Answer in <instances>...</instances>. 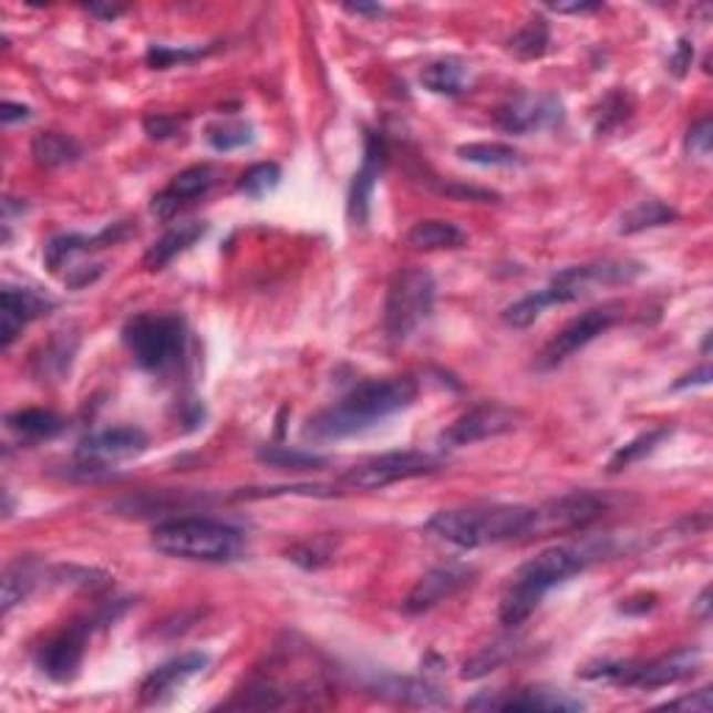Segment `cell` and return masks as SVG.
<instances>
[{"label": "cell", "mask_w": 713, "mask_h": 713, "mask_svg": "<svg viewBox=\"0 0 713 713\" xmlns=\"http://www.w3.org/2000/svg\"><path fill=\"white\" fill-rule=\"evenodd\" d=\"M415 399H418V382L407 374L365 380L351 388L338 404L312 415L304 426V437L340 441V437L360 435V432L382 424L391 415L413 407Z\"/></svg>", "instance_id": "cell-1"}, {"label": "cell", "mask_w": 713, "mask_h": 713, "mask_svg": "<svg viewBox=\"0 0 713 713\" xmlns=\"http://www.w3.org/2000/svg\"><path fill=\"white\" fill-rule=\"evenodd\" d=\"M644 273V265L633 262V259H604V262H588V265H571L564 271L555 273L544 290L524 296L516 304L507 307L502 312V321L513 329L533 327L544 310L560 304H571L580 301L582 296L593 293L597 288H610V285H628Z\"/></svg>", "instance_id": "cell-2"}, {"label": "cell", "mask_w": 713, "mask_h": 713, "mask_svg": "<svg viewBox=\"0 0 713 713\" xmlns=\"http://www.w3.org/2000/svg\"><path fill=\"white\" fill-rule=\"evenodd\" d=\"M535 507L527 505H490L441 510L424 524L426 533L437 541L461 549H479L488 544L513 541L533 533Z\"/></svg>", "instance_id": "cell-3"}, {"label": "cell", "mask_w": 713, "mask_h": 713, "mask_svg": "<svg viewBox=\"0 0 713 713\" xmlns=\"http://www.w3.org/2000/svg\"><path fill=\"white\" fill-rule=\"evenodd\" d=\"M586 555L571 547H552L535 555L513 575L505 597L499 602V621L505 628H521L524 621L538 610L552 588L564 586L586 569Z\"/></svg>", "instance_id": "cell-4"}, {"label": "cell", "mask_w": 713, "mask_h": 713, "mask_svg": "<svg viewBox=\"0 0 713 713\" xmlns=\"http://www.w3.org/2000/svg\"><path fill=\"white\" fill-rule=\"evenodd\" d=\"M151 547L167 558L196 564H231L246 552V535L237 527L207 516H185L156 524Z\"/></svg>", "instance_id": "cell-5"}, {"label": "cell", "mask_w": 713, "mask_h": 713, "mask_svg": "<svg viewBox=\"0 0 713 713\" xmlns=\"http://www.w3.org/2000/svg\"><path fill=\"white\" fill-rule=\"evenodd\" d=\"M123 343L140 369L167 374L178 369L187 351V323L173 312H140L123 327Z\"/></svg>", "instance_id": "cell-6"}, {"label": "cell", "mask_w": 713, "mask_h": 713, "mask_svg": "<svg viewBox=\"0 0 713 713\" xmlns=\"http://www.w3.org/2000/svg\"><path fill=\"white\" fill-rule=\"evenodd\" d=\"M435 279L424 268H402L388 285L385 332L388 338L404 343L432 318L435 310Z\"/></svg>", "instance_id": "cell-7"}, {"label": "cell", "mask_w": 713, "mask_h": 713, "mask_svg": "<svg viewBox=\"0 0 713 713\" xmlns=\"http://www.w3.org/2000/svg\"><path fill=\"white\" fill-rule=\"evenodd\" d=\"M700 663L702 652L694 650V647H683V650H674L647 663H597V666H586L580 678L652 691L691 678L700 669Z\"/></svg>", "instance_id": "cell-8"}, {"label": "cell", "mask_w": 713, "mask_h": 713, "mask_svg": "<svg viewBox=\"0 0 713 713\" xmlns=\"http://www.w3.org/2000/svg\"><path fill=\"white\" fill-rule=\"evenodd\" d=\"M117 613H112V608H101L99 613L84 616V619H75L73 624L62 630V633L51 636L45 644L37 650L34 663L48 680L53 683H70V680L79 674L81 663H84L86 641L99 628L115 621Z\"/></svg>", "instance_id": "cell-9"}, {"label": "cell", "mask_w": 713, "mask_h": 713, "mask_svg": "<svg viewBox=\"0 0 713 713\" xmlns=\"http://www.w3.org/2000/svg\"><path fill=\"white\" fill-rule=\"evenodd\" d=\"M443 468L441 457L430 455V452L404 450V452H385L380 457L351 466L349 472L340 474V485L354 490H382L388 485L404 483V479L426 477Z\"/></svg>", "instance_id": "cell-10"}, {"label": "cell", "mask_w": 713, "mask_h": 713, "mask_svg": "<svg viewBox=\"0 0 713 713\" xmlns=\"http://www.w3.org/2000/svg\"><path fill=\"white\" fill-rule=\"evenodd\" d=\"M621 318H624V301H604V304L591 307V310H586L582 316H577L575 321L566 323V327L544 345L541 354L535 356V369H558L569 356H575L577 351H582L588 343H593L599 334L613 329Z\"/></svg>", "instance_id": "cell-11"}, {"label": "cell", "mask_w": 713, "mask_h": 713, "mask_svg": "<svg viewBox=\"0 0 713 713\" xmlns=\"http://www.w3.org/2000/svg\"><path fill=\"white\" fill-rule=\"evenodd\" d=\"M518 421H521L518 410L496 402L479 404L441 432V446L443 450H461V446H472V443L488 441V437H499L516 430Z\"/></svg>", "instance_id": "cell-12"}, {"label": "cell", "mask_w": 713, "mask_h": 713, "mask_svg": "<svg viewBox=\"0 0 713 713\" xmlns=\"http://www.w3.org/2000/svg\"><path fill=\"white\" fill-rule=\"evenodd\" d=\"M608 496H599L593 490H571V494L560 496V499L547 502L544 507H535V524L529 535L580 529L586 524L597 521L608 510Z\"/></svg>", "instance_id": "cell-13"}, {"label": "cell", "mask_w": 713, "mask_h": 713, "mask_svg": "<svg viewBox=\"0 0 713 713\" xmlns=\"http://www.w3.org/2000/svg\"><path fill=\"white\" fill-rule=\"evenodd\" d=\"M496 123L507 134H529L564 123V101L552 93H518L496 112Z\"/></svg>", "instance_id": "cell-14"}, {"label": "cell", "mask_w": 713, "mask_h": 713, "mask_svg": "<svg viewBox=\"0 0 713 713\" xmlns=\"http://www.w3.org/2000/svg\"><path fill=\"white\" fill-rule=\"evenodd\" d=\"M468 711H544V713H571L582 711L586 702L577 700V696H569L566 691L555 689H518V691H483L474 700L466 702Z\"/></svg>", "instance_id": "cell-15"}, {"label": "cell", "mask_w": 713, "mask_h": 713, "mask_svg": "<svg viewBox=\"0 0 713 713\" xmlns=\"http://www.w3.org/2000/svg\"><path fill=\"white\" fill-rule=\"evenodd\" d=\"M477 577V569L466 564H457V560H450V564H441L435 569H430L426 575L418 577L413 588H410L407 599H404V610L407 613H426V610L437 608L446 599L457 597L463 588H468Z\"/></svg>", "instance_id": "cell-16"}, {"label": "cell", "mask_w": 713, "mask_h": 713, "mask_svg": "<svg viewBox=\"0 0 713 713\" xmlns=\"http://www.w3.org/2000/svg\"><path fill=\"white\" fill-rule=\"evenodd\" d=\"M53 310H56V299L45 296L42 290L7 285L3 293H0V338H3V349H9L31 321L45 318Z\"/></svg>", "instance_id": "cell-17"}, {"label": "cell", "mask_w": 713, "mask_h": 713, "mask_svg": "<svg viewBox=\"0 0 713 713\" xmlns=\"http://www.w3.org/2000/svg\"><path fill=\"white\" fill-rule=\"evenodd\" d=\"M385 159H388L385 140H382L380 134H369V137H365L363 165H360V170H356L354 178H351L349 204H345V209H349V220L354 226L369 224L371 196H374V187L380 185Z\"/></svg>", "instance_id": "cell-18"}, {"label": "cell", "mask_w": 713, "mask_h": 713, "mask_svg": "<svg viewBox=\"0 0 713 713\" xmlns=\"http://www.w3.org/2000/svg\"><path fill=\"white\" fill-rule=\"evenodd\" d=\"M145 450H148V435L140 426H112V430L86 435L79 443V457L84 463L104 466V463L143 455Z\"/></svg>", "instance_id": "cell-19"}, {"label": "cell", "mask_w": 713, "mask_h": 713, "mask_svg": "<svg viewBox=\"0 0 713 713\" xmlns=\"http://www.w3.org/2000/svg\"><path fill=\"white\" fill-rule=\"evenodd\" d=\"M209 658L204 652H185L176 655L170 661H165L162 666H156L148 678L140 685V702L143 705H159L167 696L176 694L187 680H193L196 674H202L207 669Z\"/></svg>", "instance_id": "cell-20"}, {"label": "cell", "mask_w": 713, "mask_h": 713, "mask_svg": "<svg viewBox=\"0 0 713 713\" xmlns=\"http://www.w3.org/2000/svg\"><path fill=\"white\" fill-rule=\"evenodd\" d=\"M132 235H134L132 224L121 220V224H110L106 229H101L99 235H75V231H70V235L51 237L45 246L48 271L59 273L64 265H68L73 257H79V254H90L106 246H117V242H123Z\"/></svg>", "instance_id": "cell-21"}, {"label": "cell", "mask_w": 713, "mask_h": 713, "mask_svg": "<svg viewBox=\"0 0 713 713\" xmlns=\"http://www.w3.org/2000/svg\"><path fill=\"white\" fill-rule=\"evenodd\" d=\"M215 176H218V173H215L213 165L187 167V170H182L178 176H173V182L159 193V196H154V202H151V213H154L159 220L173 218L178 209L187 207V204L196 202V198H202L204 193L215 185Z\"/></svg>", "instance_id": "cell-22"}, {"label": "cell", "mask_w": 713, "mask_h": 713, "mask_svg": "<svg viewBox=\"0 0 713 713\" xmlns=\"http://www.w3.org/2000/svg\"><path fill=\"white\" fill-rule=\"evenodd\" d=\"M209 226L204 220H185V224H176L173 229H167L154 246L145 251L143 265L148 271H162L170 259H176L178 254H185L187 248L196 246L204 235H207Z\"/></svg>", "instance_id": "cell-23"}, {"label": "cell", "mask_w": 713, "mask_h": 713, "mask_svg": "<svg viewBox=\"0 0 713 713\" xmlns=\"http://www.w3.org/2000/svg\"><path fill=\"white\" fill-rule=\"evenodd\" d=\"M468 235L452 220H418L407 229L404 242L415 251H450V248L466 246Z\"/></svg>", "instance_id": "cell-24"}, {"label": "cell", "mask_w": 713, "mask_h": 713, "mask_svg": "<svg viewBox=\"0 0 713 713\" xmlns=\"http://www.w3.org/2000/svg\"><path fill=\"white\" fill-rule=\"evenodd\" d=\"M79 349V338L73 334L59 332L56 338L48 340L34 356H31V371L40 382H56L64 380V374L70 371V363H73V354Z\"/></svg>", "instance_id": "cell-25"}, {"label": "cell", "mask_w": 713, "mask_h": 713, "mask_svg": "<svg viewBox=\"0 0 713 713\" xmlns=\"http://www.w3.org/2000/svg\"><path fill=\"white\" fill-rule=\"evenodd\" d=\"M45 577L42 566L34 558H18L3 569V613L14 608V604L25 602L31 597L40 580Z\"/></svg>", "instance_id": "cell-26"}, {"label": "cell", "mask_w": 713, "mask_h": 713, "mask_svg": "<svg viewBox=\"0 0 713 713\" xmlns=\"http://www.w3.org/2000/svg\"><path fill=\"white\" fill-rule=\"evenodd\" d=\"M31 156L40 167H62L73 165L84 156V148L75 137L62 132H40L31 140Z\"/></svg>", "instance_id": "cell-27"}, {"label": "cell", "mask_w": 713, "mask_h": 713, "mask_svg": "<svg viewBox=\"0 0 713 713\" xmlns=\"http://www.w3.org/2000/svg\"><path fill=\"white\" fill-rule=\"evenodd\" d=\"M7 430L18 435L20 441H48L64 430V421L53 410L29 407L7 415Z\"/></svg>", "instance_id": "cell-28"}, {"label": "cell", "mask_w": 713, "mask_h": 713, "mask_svg": "<svg viewBox=\"0 0 713 713\" xmlns=\"http://www.w3.org/2000/svg\"><path fill=\"white\" fill-rule=\"evenodd\" d=\"M421 84H424L430 93L455 99V95L466 93L468 70L463 68L457 59H441V62L426 64L424 73H421Z\"/></svg>", "instance_id": "cell-29"}, {"label": "cell", "mask_w": 713, "mask_h": 713, "mask_svg": "<svg viewBox=\"0 0 713 713\" xmlns=\"http://www.w3.org/2000/svg\"><path fill=\"white\" fill-rule=\"evenodd\" d=\"M678 218H680L678 209H672L669 204L650 198V202L636 204L633 209H628V213L621 215L619 235H639V231L658 229V226L674 224Z\"/></svg>", "instance_id": "cell-30"}, {"label": "cell", "mask_w": 713, "mask_h": 713, "mask_svg": "<svg viewBox=\"0 0 713 713\" xmlns=\"http://www.w3.org/2000/svg\"><path fill=\"white\" fill-rule=\"evenodd\" d=\"M669 435H672V430H669V426H655V430H650V432H641L639 437H633V441L624 443L621 450L613 452V457L608 461V472L619 474V472H624V468L633 466V463L644 461V457L652 455V452H655Z\"/></svg>", "instance_id": "cell-31"}, {"label": "cell", "mask_w": 713, "mask_h": 713, "mask_svg": "<svg viewBox=\"0 0 713 713\" xmlns=\"http://www.w3.org/2000/svg\"><path fill=\"white\" fill-rule=\"evenodd\" d=\"M549 23L547 18H541V14H535L533 20H527V25H521V29L516 31V34L510 37V51L516 53L518 59H524V62H529V59H541L544 53L549 51Z\"/></svg>", "instance_id": "cell-32"}, {"label": "cell", "mask_w": 713, "mask_h": 713, "mask_svg": "<svg viewBox=\"0 0 713 713\" xmlns=\"http://www.w3.org/2000/svg\"><path fill=\"white\" fill-rule=\"evenodd\" d=\"M457 156L483 167H510L521 162V154L513 145L502 143H466L457 148Z\"/></svg>", "instance_id": "cell-33"}, {"label": "cell", "mask_w": 713, "mask_h": 713, "mask_svg": "<svg viewBox=\"0 0 713 713\" xmlns=\"http://www.w3.org/2000/svg\"><path fill=\"white\" fill-rule=\"evenodd\" d=\"M257 461L265 463V466H273V468H293V472H301V468L327 466V457L316 455V452L290 450V446H259Z\"/></svg>", "instance_id": "cell-34"}, {"label": "cell", "mask_w": 713, "mask_h": 713, "mask_svg": "<svg viewBox=\"0 0 713 713\" xmlns=\"http://www.w3.org/2000/svg\"><path fill=\"white\" fill-rule=\"evenodd\" d=\"M279 182H282V167L277 162H259L242 173L240 182H237V193L248 198H262L277 190Z\"/></svg>", "instance_id": "cell-35"}, {"label": "cell", "mask_w": 713, "mask_h": 713, "mask_svg": "<svg viewBox=\"0 0 713 713\" xmlns=\"http://www.w3.org/2000/svg\"><path fill=\"white\" fill-rule=\"evenodd\" d=\"M207 143L220 154L254 143V126L248 121H218L207 128Z\"/></svg>", "instance_id": "cell-36"}, {"label": "cell", "mask_w": 713, "mask_h": 713, "mask_svg": "<svg viewBox=\"0 0 713 713\" xmlns=\"http://www.w3.org/2000/svg\"><path fill=\"white\" fill-rule=\"evenodd\" d=\"M633 95H630L628 90H613L610 95H604V101L599 104L597 112V123H593L597 134H608L613 132L616 126H621V123L633 115Z\"/></svg>", "instance_id": "cell-37"}, {"label": "cell", "mask_w": 713, "mask_h": 713, "mask_svg": "<svg viewBox=\"0 0 713 713\" xmlns=\"http://www.w3.org/2000/svg\"><path fill=\"white\" fill-rule=\"evenodd\" d=\"M510 644L507 641H494V644L483 647L479 652H474L472 658H468L466 663H463V678L466 680H479L485 678V674H490L494 669H499L502 663L510 658Z\"/></svg>", "instance_id": "cell-38"}, {"label": "cell", "mask_w": 713, "mask_h": 713, "mask_svg": "<svg viewBox=\"0 0 713 713\" xmlns=\"http://www.w3.org/2000/svg\"><path fill=\"white\" fill-rule=\"evenodd\" d=\"M213 48H167V45H151L148 53H145V62L151 64L154 70H165L170 64H182V62H193V59H202Z\"/></svg>", "instance_id": "cell-39"}, {"label": "cell", "mask_w": 713, "mask_h": 713, "mask_svg": "<svg viewBox=\"0 0 713 713\" xmlns=\"http://www.w3.org/2000/svg\"><path fill=\"white\" fill-rule=\"evenodd\" d=\"M282 494H301V496H334L338 490L327 488V485H285V488H251L237 494V499H259V496H282Z\"/></svg>", "instance_id": "cell-40"}, {"label": "cell", "mask_w": 713, "mask_h": 713, "mask_svg": "<svg viewBox=\"0 0 713 713\" xmlns=\"http://www.w3.org/2000/svg\"><path fill=\"white\" fill-rule=\"evenodd\" d=\"M711 145H713L711 117H702L696 126L689 128V137H685V151H689L691 156H696V159H705V156L711 154Z\"/></svg>", "instance_id": "cell-41"}, {"label": "cell", "mask_w": 713, "mask_h": 713, "mask_svg": "<svg viewBox=\"0 0 713 713\" xmlns=\"http://www.w3.org/2000/svg\"><path fill=\"white\" fill-rule=\"evenodd\" d=\"M143 126H145V134H148L151 140H170L182 132V121L173 115H162V112L145 117Z\"/></svg>", "instance_id": "cell-42"}, {"label": "cell", "mask_w": 713, "mask_h": 713, "mask_svg": "<svg viewBox=\"0 0 713 713\" xmlns=\"http://www.w3.org/2000/svg\"><path fill=\"white\" fill-rule=\"evenodd\" d=\"M711 689H700V691H694V694H689V696H680V700H672V702H666V705H661V707H666V711H691V713H707L711 711Z\"/></svg>", "instance_id": "cell-43"}, {"label": "cell", "mask_w": 713, "mask_h": 713, "mask_svg": "<svg viewBox=\"0 0 713 713\" xmlns=\"http://www.w3.org/2000/svg\"><path fill=\"white\" fill-rule=\"evenodd\" d=\"M691 62H694V42L691 40H678V45H674L672 56H669V70H672L678 79H683L685 73H689Z\"/></svg>", "instance_id": "cell-44"}, {"label": "cell", "mask_w": 713, "mask_h": 713, "mask_svg": "<svg viewBox=\"0 0 713 713\" xmlns=\"http://www.w3.org/2000/svg\"><path fill=\"white\" fill-rule=\"evenodd\" d=\"M101 273H104V265H90V268H86V265H79V268H70L64 282H68V288L79 290L84 288V285H93Z\"/></svg>", "instance_id": "cell-45"}, {"label": "cell", "mask_w": 713, "mask_h": 713, "mask_svg": "<svg viewBox=\"0 0 713 713\" xmlns=\"http://www.w3.org/2000/svg\"><path fill=\"white\" fill-rule=\"evenodd\" d=\"M711 365H700V369L696 371H691V374H685V376H680L678 382H674V391H683V388H694V385H707V382H711Z\"/></svg>", "instance_id": "cell-46"}, {"label": "cell", "mask_w": 713, "mask_h": 713, "mask_svg": "<svg viewBox=\"0 0 713 713\" xmlns=\"http://www.w3.org/2000/svg\"><path fill=\"white\" fill-rule=\"evenodd\" d=\"M31 117V110L23 104H12V101H7L3 104V110H0V121H3V126H12V123H23Z\"/></svg>", "instance_id": "cell-47"}, {"label": "cell", "mask_w": 713, "mask_h": 713, "mask_svg": "<svg viewBox=\"0 0 713 713\" xmlns=\"http://www.w3.org/2000/svg\"><path fill=\"white\" fill-rule=\"evenodd\" d=\"M549 9L558 14H588V12H599L602 3H549Z\"/></svg>", "instance_id": "cell-48"}, {"label": "cell", "mask_w": 713, "mask_h": 713, "mask_svg": "<svg viewBox=\"0 0 713 713\" xmlns=\"http://www.w3.org/2000/svg\"><path fill=\"white\" fill-rule=\"evenodd\" d=\"M652 608H655V597H652V593H650V597H647V593H644V597H633V602H628V599H624V602L619 604L621 613H630V616H633V613H647V610H652Z\"/></svg>", "instance_id": "cell-49"}, {"label": "cell", "mask_w": 713, "mask_h": 713, "mask_svg": "<svg viewBox=\"0 0 713 713\" xmlns=\"http://www.w3.org/2000/svg\"><path fill=\"white\" fill-rule=\"evenodd\" d=\"M345 12H349V14H369V18H380V14H385V7H380V3H345Z\"/></svg>", "instance_id": "cell-50"}, {"label": "cell", "mask_w": 713, "mask_h": 713, "mask_svg": "<svg viewBox=\"0 0 713 713\" xmlns=\"http://www.w3.org/2000/svg\"><path fill=\"white\" fill-rule=\"evenodd\" d=\"M86 12L95 14V18H101V20H115V18H121L126 9L123 7H99V3H93V7H86Z\"/></svg>", "instance_id": "cell-51"}, {"label": "cell", "mask_w": 713, "mask_h": 713, "mask_svg": "<svg viewBox=\"0 0 713 713\" xmlns=\"http://www.w3.org/2000/svg\"><path fill=\"white\" fill-rule=\"evenodd\" d=\"M694 613L700 616L702 621H707V616H711V591H702L700 593V599H696V604H694Z\"/></svg>", "instance_id": "cell-52"}]
</instances>
